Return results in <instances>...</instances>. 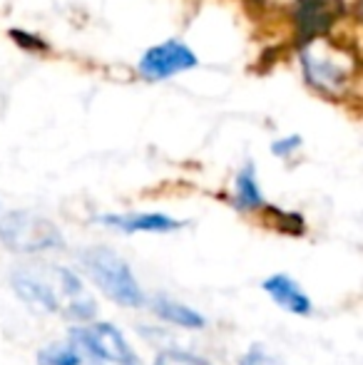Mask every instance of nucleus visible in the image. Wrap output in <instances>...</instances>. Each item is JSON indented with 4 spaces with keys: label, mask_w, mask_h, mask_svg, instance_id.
<instances>
[{
    "label": "nucleus",
    "mask_w": 363,
    "mask_h": 365,
    "mask_svg": "<svg viewBox=\"0 0 363 365\" xmlns=\"http://www.w3.org/2000/svg\"><path fill=\"white\" fill-rule=\"evenodd\" d=\"M13 289L23 301L45 308L55 316L90 321L97 313L95 298L85 291L83 281L58 264L38 261V264L20 266L13 274Z\"/></svg>",
    "instance_id": "f257e3e1"
},
{
    "label": "nucleus",
    "mask_w": 363,
    "mask_h": 365,
    "mask_svg": "<svg viewBox=\"0 0 363 365\" xmlns=\"http://www.w3.org/2000/svg\"><path fill=\"white\" fill-rule=\"evenodd\" d=\"M301 70L316 92L331 100H344L359 80V58H351L344 43L311 35L301 48Z\"/></svg>",
    "instance_id": "f03ea898"
},
{
    "label": "nucleus",
    "mask_w": 363,
    "mask_h": 365,
    "mask_svg": "<svg viewBox=\"0 0 363 365\" xmlns=\"http://www.w3.org/2000/svg\"><path fill=\"white\" fill-rule=\"evenodd\" d=\"M80 264L85 266L90 279L105 291V296H110L115 303L127 308L145 306V293L137 286L127 261L120 259L112 249H105V246L85 249L80 254Z\"/></svg>",
    "instance_id": "7ed1b4c3"
},
{
    "label": "nucleus",
    "mask_w": 363,
    "mask_h": 365,
    "mask_svg": "<svg viewBox=\"0 0 363 365\" xmlns=\"http://www.w3.org/2000/svg\"><path fill=\"white\" fill-rule=\"evenodd\" d=\"M70 343L78 348L80 358L90 365H142L130 343L112 323H95V326L73 328Z\"/></svg>",
    "instance_id": "20e7f679"
},
{
    "label": "nucleus",
    "mask_w": 363,
    "mask_h": 365,
    "mask_svg": "<svg viewBox=\"0 0 363 365\" xmlns=\"http://www.w3.org/2000/svg\"><path fill=\"white\" fill-rule=\"evenodd\" d=\"M0 241L13 251H20V254L60 249L65 244L55 224L28 212L0 214Z\"/></svg>",
    "instance_id": "39448f33"
},
{
    "label": "nucleus",
    "mask_w": 363,
    "mask_h": 365,
    "mask_svg": "<svg viewBox=\"0 0 363 365\" xmlns=\"http://www.w3.org/2000/svg\"><path fill=\"white\" fill-rule=\"evenodd\" d=\"M197 65L199 60L189 45H184L182 40H167V43L152 45L150 50H145L137 70L145 80L162 82L180 73H187V70H194Z\"/></svg>",
    "instance_id": "423d86ee"
},
{
    "label": "nucleus",
    "mask_w": 363,
    "mask_h": 365,
    "mask_svg": "<svg viewBox=\"0 0 363 365\" xmlns=\"http://www.w3.org/2000/svg\"><path fill=\"white\" fill-rule=\"evenodd\" d=\"M264 291L274 298L276 306H281L284 311L294 313V316H311L314 306H311V298L306 296V291L296 284L291 276L286 274H274L264 281Z\"/></svg>",
    "instance_id": "0eeeda50"
},
{
    "label": "nucleus",
    "mask_w": 363,
    "mask_h": 365,
    "mask_svg": "<svg viewBox=\"0 0 363 365\" xmlns=\"http://www.w3.org/2000/svg\"><path fill=\"white\" fill-rule=\"evenodd\" d=\"M97 221L117 231H125V234H137V231L167 234V231H177L182 226V221L165 217V214H102Z\"/></svg>",
    "instance_id": "6e6552de"
},
{
    "label": "nucleus",
    "mask_w": 363,
    "mask_h": 365,
    "mask_svg": "<svg viewBox=\"0 0 363 365\" xmlns=\"http://www.w3.org/2000/svg\"><path fill=\"white\" fill-rule=\"evenodd\" d=\"M234 207L239 212H257V209H267L264 194L259 189L257 174H254V164H247L234 179Z\"/></svg>",
    "instance_id": "1a4fd4ad"
},
{
    "label": "nucleus",
    "mask_w": 363,
    "mask_h": 365,
    "mask_svg": "<svg viewBox=\"0 0 363 365\" xmlns=\"http://www.w3.org/2000/svg\"><path fill=\"white\" fill-rule=\"evenodd\" d=\"M152 311H155L160 318H165V321L175 323V326H182V328H204L207 326L204 316H199L197 311H192V308L182 306V303L172 301V298H165V296L152 298Z\"/></svg>",
    "instance_id": "9d476101"
},
{
    "label": "nucleus",
    "mask_w": 363,
    "mask_h": 365,
    "mask_svg": "<svg viewBox=\"0 0 363 365\" xmlns=\"http://www.w3.org/2000/svg\"><path fill=\"white\" fill-rule=\"evenodd\" d=\"M38 365H83V358L73 343H53L38 353Z\"/></svg>",
    "instance_id": "9b49d317"
},
{
    "label": "nucleus",
    "mask_w": 363,
    "mask_h": 365,
    "mask_svg": "<svg viewBox=\"0 0 363 365\" xmlns=\"http://www.w3.org/2000/svg\"><path fill=\"white\" fill-rule=\"evenodd\" d=\"M155 365H212V363H207L204 358H197L184 351H165L155 358Z\"/></svg>",
    "instance_id": "f8f14e48"
},
{
    "label": "nucleus",
    "mask_w": 363,
    "mask_h": 365,
    "mask_svg": "<svg viewBox=\"0 0 363 365\" xmlns=\"http://www.w3.org/2000/svg\"><path fill=\"white\" fill-rule=\"evenodd\" d=\"M239 365H281V361L276 356H272L264 346L254 343V346L239 358Z\"/></svg>",
    "instance_id": "ddd939ff"
},
{
    "label": "nucleus",
    "mask_w": 363,
    "mask_h": 365,
    "mask_svg": "<svg viewBox=\"0 0 363 365\" xmlns=\"http://www.w3.org/2000/svg\"><path fill=\"white\" fill-rule=\"evenodd\" d=\"M304 145V140H301L299 135H291V137H284V140H276L272 145V154L279 159H289L291 154H296Z\"/></svg>",
    "instance_id": "4468645a"
}]
</instances>
